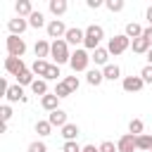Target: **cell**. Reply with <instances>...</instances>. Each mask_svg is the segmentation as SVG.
Masks as SVG:
<instances>
[{
    "mask_svg": "<svg viewBox=\"0 0 152 152\" xmlns=\"http://www.w3.org/2000/svg\"><path fill=\"white\" fill-rule=\"evenodd\" d=\"M55 95L62 100V97H69V95H71V90H69V86H66L64 81H59V83H57V88H55Z\"/></svg>",
    "mask_w": 152,
    "mask_h": 152,
    "instance_id": "obj_31",
    "label": "cell"
},
{
    "mask_svg": "<svg viewBox=\"0 0 152 152\" xmlns=\"http://www.w3.org/2000/svg\"><path fill=\"white\" fill-rule=\"evenodd\" d=\"M116 150H119V152H135V150H138V145H135V135H133V133L121 135V138L116 140Z\"/></svg>",
    "mask_w": 152,
    "mask_h": 152,
    "instance_id": "obj_8",
    "label": "cell"
},
{
    "mask_svg": "<svg viewBox=\"0 0 152 152\" xmlns=\"http://www.w3.org/2000/svg\"><path fill=\"white\" fill-rule=\"evenodd\" d=\"M62 152H83V147H81V145H78L76 140H71V142H64Z\"/></svg>",
    "mask_w": 152,
    "mask_h": 152,
    "instance_id": "obj_34",
    "label": "cell"
},
{
    "mask_svg": "<svg viewBox=\"0 0 152 152\" xmlns=\"http://www.w3.org/2000/svg\"><path fill=\"white\" fill-rule=\"evenodd\" d=\"M64 83L69 86V90H71V93H76V90H78V78H76V76H66V78H64Z\"/></svg>",
    "mask_w": 152,
    "mask_h": 152,
    "instance_id": "obj_35",
    "label": "cell"
},
{
    "mask_svg": "<svg viewBox=\"0 0 152 152\" xmlns=\"http://www.w3.org/2000/svg\"><path fill=\"white\" fill-rule=\"evenodd\" d=\"M104 7H107L109 12H121V10H124V0H107Z\"/></svg>",
    "mask_w": 152,
    "mask_h": 152,
    "instance_id": "obj_32",
    "label": "cell"
},
{
    "mask_svg": "<svg viewBox=\"0 0 152 152\" xmlns=\"http://www.w3.org/2000/svg\"><path fill=\"white\" fill-rule=\"evenodd\" d=\"M50 57L55 59V64L59 66V64H66L69 59H71V52H69V43L62 38V40H52V52H50Z\"/></svg>",
    "mask_w": 152,
    "mask_h": 152,
    "instance_id": "obj_2",
    "label": "cell"
},
{
    "mask_svg": "<svg viewBox=\"0 0 152 152\" xmlns=\"http://www.w3.org/2000/svg\"><path fill=\"white\" fill-rule=\"evenodd\" d=\"M5 97H7V102H28V95H24L21 86H10Z\"/></svg>",
    "mask_w": 152,
    "mask_h": 152,
    "instance_id": "obj_12",
    "label": "cell"
},
{
    "mask_svg": "<svg viewBox=\"0 0 152 152\" xmlns=\"http://www.w3.org/2000/svg\"><path fill=\"white\" fill-rule=\"evenodd\" d=\"M36 133H38V135H50V133H52V124H50L48 119L36 121Z\"/></svg>",
    "mask_w": 152,
    "mask_h": 152,
    "instance_id": "obj_28",
    "label": "cell"
},
{
    "mask_svg": "<svg viewBox=\"0 0 152 152\" xmlns=\"http://www.w3.org/2000/svg\"><path fill=\"white\" fill-rule=\"evenodd\" d=\"M48 7H50V12H52L55 17H62V14L66 12V7H69V5H66V0H50V5H48Z\"/></svg>",
    "mask_w": 152,
    "mask_h": 152,
    "instance_id": "obj_21",
    "label": "cell"
},
{
    "mask_svg": "<svg viewBox=\"0 0 152 152\" xmlns=\"http://www.w3.org/2000/svg\"><path fill=\"white\" fill-rule=\"evenodd\" d=\"M140 78L145 81V83H152V66L147 64V66H142V71H140Z\"/></svg>",
    "mask_w": 152,
    "mask_h": 152,
    "instance_id": "obj_37",
    "label": "cell"
},
{
    "mask_svg": "<svg viewBox=\"0 0 152 152\" xmlns=\"http://www.w3.org/2000/svg\"><path fill=\"white\" fill-rule=\"evenodd\" d=\"M31 90H33V95H48V81L45 78H36L33 81V86H31Z\"/></svg>",
    "mask_w": 152,
    "mask_h": 152,
    "instance_id": "obj_27",
    "label": "cell"
},
{
    "mask_svg": "<svg viewBox=\"0 0 152 152\" xmlns=\"http://www.w3.org/2000/svg\"><path fill=\"white\" fill-rule=\"evenodd\" d=\"M147 64H150V66H152V50H150V52H147Z\"/></svg>",
    "mask_w": 152,
    "mask_h": 152,
    "instance_id": "obj_44",
    "label": "cell"
},
{
    "mask_svg": "<svg viewBox=\"0 0 152 152\" xmlns=\"http://www.w3.org/2000/svg\"><path fill=\"white\" fill-rule=\"evenodd\" d=\"M88 64H90V55L86 48H76L71 52V59H69V66L74 71H88Z\"/></svg>",
    "mask_w": 152,
    "mask_h": 152,
    "instance_id": "obj_3",
    "label": "cell"
},
{
    "mask_svg": "<svg viewBox=\"0 0 152 152\" xmlns=\"http://www.w3.org/2000/svg\"><path fill=\"white\" fill-rule=\"evenodd\" d=\"M7 28H10L12 36H21V33L28 28V19H24V17H14V19L7 21Z\"/></svg>",
    "mask_w": 152,
    "mask_h": 152,
    "instance_id": "obj_9",
    "label": "cell"
},
{
    "mask_svg": "<svg viewBox=\"0 0 152 152\" xmlns=\"http://www.w3.org/2000/svg\"><path fill=\"white\" fill-rule=\"evenodd\" d=\"M57 104H59V97H57L55 93H48V95H43V97H40V107H43V109H48V112L59 109Z\"/></svg>",
    "mask_w": 152,
    "mask_h": 152,
    "instance_id": "obj_16",
    "label": "cell"
},
{
    "mask_svg": "<svg viewBox=\"0 0 152 152\" xmlns=\"http://www.w3.org/2000/svg\"><path fill=\"white\" fill-rule=\"evenodd\" d=\"M135 145H138L140 152H152V135H150V133L135 135Z\"/></svg>",
    "mask_w": 152,
    "mask_h": 152,
    "instance_id": "obj_18",
    "label": "cell"
},
{
    "mask_svg": "<svg viewBox=\"0 0 152 152\" xmlns=\"http://www.w3.org/2000/svg\"><path fill=\"white\" fill-rule=\"evenodd\" d=\"M90 59H93L95 64H100V66H107V64H109V50H107V48H97V50H93Z\"/></svg>",
    "mask_w": 152,
    "mask_h": 152,
    "instance_id": "obj_15",
    "label": "cell"
},
{
    "mask_svg": "<svg viewBox=\"0 0 152 152\" xmlns=\"http://www.w3.org/2000/svg\"><path fill=\"white\" fill-rule=\"evenodd\" d=\"M142 128H145V124H142L140 119H131V124H128V133H133V135H142Z\"/></svg>",
    "mask_w": 152,
    "mask_h": 152,
    "instance_id": "obj_30",
    "label": "cell"
},
{
    "mask_svg": "<svg viewBox=\"0 0 152 152\" xmlns=\"http://www.w3.org/2000/svg\"><path fill=\"white\" fill-rule=\"evenodd\" d=\"M33 76H36V74H33L31 69H26V71H21V74L17 76V86H33V81H36Z\"/></svg>",
    "mask_w": 152,
    "mask_h": 152,
    "instance_id": "obj_26",
    "label": "cell"
},
{
    "mask_svg": "<svg viewBox=\"0 0 152 152\" xmlns=\"http://www.w3.org/2000/svg\"><path fill=\"white\" fill-rule=\"evenodd\" d=\"M5 71L10 76H19L21 71H26V64H24L21 57H7L5 59Z\"/></svg>",
    "mask_w": 152,
    "mask_h": 152,
    "instance_id": "obj_7",
    "label": "cell"
},
{
    "mask_svg": "<svg viewBox=\"0 0 152 152\" xmlns=\"http://www.w3.org/2000/svg\"><path fill=\"white\" fill-rule=\"evenodd\" d=\"M24 52H26L24 38L10 33V36H7V57H24Z\"/></svg>",
    "mask_w": 152,
    "mask_h": 152,
    "instance_id": "obj_5",
    "label": "cell"
},
{
    "mask_svg": "<svg viewBox=\"0 0 152 152\" xmlns=\"http://www.w3.org/2000/svg\"><path fill=\"white\" fill-rule=\"evenodd\" d=\"M131 48H133V52H138V55H147L150 50H152V45L140 36V38H135V40H131Z\"/></svg>",
    "mask_w": 152,
    "mask_h": 152,
    "instance_id": "obj_17",
    "label": "cell"
},
{
    "mask_svg": "<svg viewBox=\"0 0 152 152\" xmlns=\"http://www.w3.org/2000/svg\"><path fill=\"white\" fill-rule=\"evenodd\" d=\"M100 152H119V150H116V145H114L112 140H104V142L100 145Z\"/></svg>",
    "mask_w": 152,
    "mask_h": 152,
    "instance_id": "obj_38",
    "label": "cell"
},
{
    "mask_svg": "<svg viewBox=\"0 0 152 152\" xmlns=\"http://www.w3.org/2000/svg\"><path fill=\"white\" fill-rule=\"evenodd\" d=\"M14 10H17V17H31L36 10H33V5L28 2V0H19L17 5H14Z\"/></svg>",
    "mask_w": 152,
    "mask_h": 152,
    "instance_id": "obj_19",
    "label": "cell"
},
{
    "mask_svg": "<svg viewBox=\"0 0 152 152\" xmlns=\"http://www.w3.org/2000/svg\"><path fill=\"white\" fill-rule=\"evenodd\" d=\"M28 26H31V28H40V26H45V17H43V12H33V14L28 17Z\"/></svg>",
    "mask_w": 152,
    "mask_h": 152,
    "instance_id": "obj_29",
    "label": "cell"
},
{
    "mask_svg": "<svg viewBox=\"0 0 152 152\" xmlns=\"http://www.w3.org/2000/svg\"><path fill=\"white\" fill-rule=\"evenodd\" d=\"M45 31H48V38H55V40H62L64 36H66V26H64V21L62 19H50L48 21V26H45Z\"/></svg>",
    "mask_w": 152,
    "mask_h": 152,
    "instance_id": "obj_6",
    "label": "cell"
},
{
    "mask_svg": "<svg viewBox=\"0 0 152 152\" xmlns=\"http://www.w3.org/2000/svg\"><path fill=\"white\" fill-rule=\"evenodd\" d=\"M64 40L69 43V45H83V40H86V31L83 28H78V26H74V28H69L66 31V36H64Z\"/></svg>",
    "mask_w": 152,
    "mask_h": 152,
    "instance_id": "obj_10",
    "label": "cell"
},
{
    "mask_svg": "<svg viewBox=\"0 0 152 152\" xmlns=\"http://www.w3.org/2000/svg\"><path fill=\"white\" fill-rule=\"evenodd\" d=\"M83 152H100V147H95V145H86Z\"/></svg>",
    "mask_w": 152,
    "mask_h": 152,
    "instance_id": "obj_43",
    "label": "cell"
},
{
    "mask_svg": "<svg viewBox=\"0 0 152 152\" xmlns=\"http://www.w3.org/2000/svg\"><path fill=\"white\" fill-rule=\"evenodd\" d=\"M142 31H145V28H142L140 24H135V21H131V24H126V36H128L131 40H135V38H140V36H142Z\"/></svg>",
    "mask_w": 152,
    "mask_h": 152,
    "instance_id": "obj_25",
    "label": "cell"
},
{
    "mask_svg": "<svg viewBox=\"0 0 152 152\" xmlns=\"http://www.w3.org/2000/svg\"><path fill=\"white\" fill-rule=\"evenodd\" d=\"M142 38H145V40H147V43L152 45V26H147V28L142 31Z\"/></svg>",
    "mask_w": 152,
    "mask_h": 152,
    "instance_id": "obj_40",
    "label": "cell"
},
{
    "mask_svg": "<svg viewBox=\"0 0 152 152\" xmlns=\"http://www.w3.org/2000/svg\"><path fill=\"white\" fill-rule=\"evenodd\" d=\"M48 69H50V62H45V59H36V62L31 64V71H33L36 76H43V78H45Z\"/></svg>",
    "mask_w": 152,
    "mask_h": 152,
    "instance_id": "obj_22",
    "label": "cell"
},
{
    "mask_svg": "<svg viewBox=\"0 0 152 152\" xmlns=\"http://www.w3.org/2000/svg\"><path fill=\"white\" fill-rule=\"evenodd\" d=\"M0 114H2V124H10V119H12V107H10V104H2Z\"/></svg>",
    "mask_w": 152,
    "mask_h": 152,
    "instance_id": "obj_36",
    "label": "cell"
},
{
    "mask_svg": "<svg viewBox=\"0 0 152 152\" xmlns=\"http://www.w3.org/2000/svg\"><path fill=\"white\" fill-rule=\"evenodd\" d=\"M86 81H88L90 86H100V83L104 81V74H102L100 69H88V71H86Z\"/></svg>",
    "mask_w": 152,
    "mask_h": 152,
    "instance_id": "obj_20",
    "label": "cell"
},
{
    "mask_svg": "<svg viewBox=\"0 0 152 152\" xmlns=\"http://www.w3.org/2000/svg\"><path fill=\"white\" fill-rule=\"evenodd\" d=\"M142 86H145V81H142L140 76H126V78L121 81V88H124L126 93H138V90H142Z\"/></svg>",
    "mask_w": 152,
    "mask_h": 152,
    "instance_id": "obj_11",
    "label": "cell"
},
{
    "mask_svg": "<svg viewBox=\"0 0 152 152\" xmlns=\"http://www.w3.org/2000/svg\"><path fill=\"white\" fill-rule=\"evenodd\" d=\"M145 17H147V24H150V26H152V5H150V7H147V12H145Z\"/></svg>",
    "mask_w": 152,
    "mask_h": 152,
    "instance_id": "obj_42",
    "label": "cell"
},
{
    "mask_svg": "<svg viewBox=\"0 0 152 152\" xmlns=\"http://www.w3.org/2000/svg\"><path fill=\"white\" fill-rule=\"evenodd\" d=\"M57 76H62V74H59V66H57V64H50V69H48V74H45V81H57Z\"/></svg>",
    "mask_w": 152,
    "mask_h": 152,
    "instance_id": "obj_33",
    "label": "cell"
},
{
    "mask_svg": "<svg viewBox=\"0 0 152 152\" xmlns=\"http://www.w3.org/2000/svg\"><path fill=\"white\" fill-rule=\"evenodd\" d=\"M76 135H78V126H76V124H66V126L62 128V138H64V142L76 140Z\"/></svg>",
    "mask_w": 152,
    "mask_h": 152,
    "instance_id": "obj_24",
    "label": "cell"
},
{
    "mask_svg": "<svg viewBox=\"0 0 152 152\" xmlns=\"http://www.w3.org/2000/svg\"><path fill=\"white\" fill-rule=\"evenodd\" d=\"M48 121L52 124V128H55V126H57V128H64V126L69 124L64 109H55V112H50V114H48Z\"/></svg>",
    "mask_w": 152,
    "mask_h": 152,
    "instance_id": "obj_13",
    "label": "cell"
},
{
    "mask_svg": "<svg viewBox=\"0 0 152 152\" xmlns=\"http://www.w3.org/2000/svg\"><path fill=\"white\" fill-rule=\"evenodd\" d=\"M102 38H104V28H102V26H97V24H90V26L86 28V40H83V48H86V50H97Z\"/></svg>",
    "mask_w": 152,
    "mask_h": 152,
    "instance_id": "obj_1",
    "label": "cell"
},
{
    "mask_svg": "<svg viewBox=\"0 0 152 152\" xmlns=\"http://www.w3.org/2000/svg\"><path fill=\"white\" fill-rule=\"evenodd\" d=\"M128 48H131V38H128L126 33H119V36L109 38V43H107L109 55H121V52H126Z\"/></svg>",
    "mask_w": 152,
    "mask_h": 152,
    "instance_id": "obj_4",
    "label": "cell"
},
{
    "mask_svg": "<svg viewBox=\"0 0 152 152\" xmlns=\"http://www.w3.org/2000/svg\"><path fill=\"white\" fill-rule=\"evenodd\" d=\"M33 52H36V59H45V57H50V52H52V43L38 40L36 48H33Z\"/></svg>",
    "mask_w": 152,
    "mask_h": 152,
    "instance_id": "obj_14",
    "label": "cell"
},
{
    "mask_svg": "<svg viewBox=\"0 0 152 152\" xmlns=\"http://www.w3.org/2000/svg\"><path fill=\"white\" fill-rule=\"evenodd\" d=\"M28 152H48V147H45V142H38L36 140V142L28 145Z\"/></svg>",
    "mask_w": 152,
    "mask_h": 152,
    "instance_id": "obj_39",
    "label": "cell"
},
{
    "mask_svg": "<svg viewBox=\"0 0 152 152\" xmlns=\"http://www.w3.org/2000/svg\"><path fill=\"white\" fill-rule=\"evenodd\" d=\"M102 74H104V81H116L121 76V69H119V64H107L102 69Z\"/></svg>",
    "mask_w": 152,
    "mask_h": 152,
    "instance_id": "obj_23",
    "label": "cell"
},
{
    "mask_svg": "<svg viewBox=\"0 0 152 152\" xmlns=\"http://www.w3.org/2000/svg\"><path fill=\"white\" fill-rule=\"evenodd\" d=\"M102 5H104L102 0H88V7H90V10H97V7H102Z\"/></svg>",
    "mask_w": 152,
    "mask_h": 152,
    "instance_id": "obj_41",
    "label": "cell"
}]
</instances>
